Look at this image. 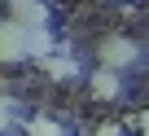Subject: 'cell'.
Here are the masks:
<instances>
[{
    "label": "cell",
    "instance_id": "6",
    "mask_svg": "<svg viewBox=\"0 0 149 136\" xmlns=\"http://www.w3.org/2000/svg\"><path fill=\"white\" fill-rule=\"evenodd\" d=\"M48 53H57L53 31H48V27H31V35H26V57H31V61H44Z\"/></svg>",
    "mask_w": 149,
    "mask_h": 136
},
{
    "label": "cell",
    "instance_id": "3",
    "mask_svg": "<svg viewBox=\"0 0 149 136\" xmlns=\"http://www.w3.org/2000/svg\"><path fill=\"white\" fill-rule=\"evenodd\" d=\"M88 92H92L97 101H118V92H123L118 70H110V66H97V70H88Z\"/></svg>",
    "mask_w": 149,
    "mask_h": 136
},
{
    "label": "cell",
    "instance_id": "5",
    "mask_svg": "<svg viewBox=\"0 0 149 136\" xmlns=\"http://www.w3.org/2000/svg\"><path fill=\"white\" fill-rule=\"evenodd\" d=\"M40 70H44L48 79H57V84H66V79H74V75H79V61H74L70 53H48V57L40 61Z\"/></svg>",
    "mask_w": 149,
    "mask_h": 136
},
{
    "label": "cell",
    "instance_id": "11",
    "mask_svg": "<svg viewBox=\"0 0 149 136\" xmlns=\"http://www.w3.org/2000/svg\"><path fill=\"white\" fill-rule=\"evenodd\" d=\"M92 5H114V0H92Z\"/></svg>",
    "mask_w": 149,
    "mask_h": 136
},
{
    "label": "cell",
    "instance_id": "8",
    "mask_svg": "<svg viewBox=\"0 0 149 136\" xmlns=\"http://www.w3.org/2000/svg\"><path fill=\"white\" fill-rule=\"evenodd\" d=\"M9 123H13V110H9V97L0 92V132H9Z\"/></svg>",
    "mask_w": 149,
    "mask_h": 136
},
{
    "label": "cell",
    "instance_id": "7",
    "mask_svg": "<svg viewBox=\"0 0 149 136\" xmlns=\"http://www.w3.org/2000/svg\"><path fill=\"white\" fill-rule=\"evenodd\" d=\"M26 136H66V127L48 114H35V119H26Z\"/></svg>",
    "mask_w": 149,
    "mask_h": 136
},
{
    "label": "cell",
    "instance_id": "10",
    "mask_svg": "<svg viewBox=\"0 0 149 136\" xmlns=\"http://www.w3.org/2000/svg\"><path fill=\"white\" fill-rule=\"evenodd\" d=\"M136 127H140V132H145V136H149V105H145V110H140V114H136Z\"/></svg>",
    "mask_w": 149,
    "mask_h": 136
},
{
    "label": "cell",
    "instance_id": "4",
    "mask_svg": "<svg viewBox=\"0 0 149 136\" xmlns=\"http://www.w3.org/2000/svg\"><path fill=\"white\" fill-rule=\"evenodd\" d=\"M9 18L22 27H48V5L44 0H9Z\"/></svg>",
    "mask_w": 149,
    "mask_h": 136
},
{
    "label": "cell",
    "instance_id": "2",
    "mask_svg": "<svg viewBox=\"0 0 149 136\" xmlns=\"http://www.w3.org/2000/svg\"><path fill=\"white\" fill-rule=\"evenodd\" d=\"M26 35H31V27H22V22H13V18H5L0 22V61H26Z\"/></svg>",
    "mask_w": 149,
    "mask_h": 136
},
{
    "label": "cell",
    "instance_id": "9",
    "mask_svg": "<svg viewBox=\"0 0 149 136\" xmlns=\"http://www.w3.org/2000/svg\"><path fill=\"white\" fill-rule=\"evenodd\" d=\"M92 136H123V123H101Z\"/></svg>",
    "mask_w": 149,
    "mask_h": 136
},
{
    "label": "cell",
    "instance_id": "1",
    "mask_svg": "<svg viewBox=\"0 0 149 136\" xmlns=\"http://www.w3.org/2000/svg\"><path fill=\"white\" fill-rule=\"evenodd\" d=\"M140 61V44L127 35H105L97 44V66H110V70H127V66Z\"/></svg>",
    "mask_w": 149,
    "mask_h": 136
}]
</instances>
